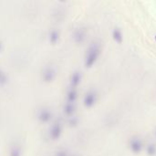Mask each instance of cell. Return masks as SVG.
I'll use <instances>...</instances> for the list:
<instances>
[{
	"mask_svg": "<svg viewBox=\"0 0 156 156\" xmlns=\"http://www.w3.org/2000/svg\"><path fill=\"white\" fill-rule=\"evenodd\" d=\"M101 54V46L97 42H93L90 45L85 55V66L87 68L91 67L98 59Z\"/></svg>",
	"mask_w": 156,
	"mask_h": 156,
	"instance_id": "6da1fadb",
	"label": "cell"
},
{
	"mask_svg": "<svg viewBox=\"0 0 156 156\" xmlns=\"http://www.w3.org/2000/svg\"><path fill=\"white\" fill-rule=\"evenodd\" d=\"M130 148L131 150L134 153V154H138L140 153L142 150H143V147H144V144L142 142V140L138 137H133L131 140H130Z\"/></svg>",
	"mask_w": 156,
	"mask_h": 156,
	"instance_id": "7a4b0ae2",
	"label": "cell"
},
{
	"mask_svg": "<svg viewBox=\"0 0 156 156\" xmlns=\"http://www.w3.org/2000/svg\"><path fill=\"white\" fill-rule=\"evenodd\" d=\"M96 101H97V93L94 90H90L85 94L83 102L86 107H91L95 104Z\"/></svg>",
	"mask_w": 156,
	"mask_h": 156,
	"instance_id": "3957f363",
	"label": "cell"
},
{
	"mask_svg": "<svg viewBox=\"0 0 156 156\" xmlns=\"http://www.w3.org/2000/svg\"><path fill=\"white\" fill-rule=\"evenodd\" d=\"M61 132H62V126L60 122L54 123V125L50 129V138H52L53 140L58 139L61 134Z\"/></svg>",
	"mask_w": 156,
	"mask_h": 156,
	"instance_id": "277c9868",
	"label": "cell"
},
{
	"mask_svg": "<svg viewBox=\"0 0 156 156\" xmlns=\"http://www.w3.org/2000/svg\"><path fill=\"white\" fill-rule=\"evenodd\" d=\"M81 80V74L80 71H75L70 79V83H71V88H75L79 85V83Z\"/></svg>",
	"mask_w": 156,
	"mask_h": 156,
	"instance_id": "5b68a950",
	"label": "cell"
},
{
	"mask_svg": "<svg viewBox=\"0 0 156 156\" xmlns=\"http://www.w3.org/2000/svg\"><path fill=\"white\" fill-rule=\"evenodd\" d=\"M112 37L118 43H122V40H123V34H122V31L121 30V28L114 27V29L112 30Z\"/></svg>",
	"mask_w": 156,
	"mask_h": 156,
	"instance_id": "8992f818",
	"label": "cell"
},
{
	"mask_svg": "<svg viewBox=\"0 0 156 156\" xmlns=\"http://www.w3.org/2000/svg\"><path fill=\"white\" fill-rule=\"evenodd\" d=\"M67 99H68V102L70 103H74V101L77 99V90L75 88H71L67 94Z\"/></svg>",
	"mask_w": 156,
	"mask_h": 156,
	"instance_id": "52a82bcc",
	"label": "cell"
},
{
	"mask_svg": "<svg viewBox=\"0 0 156 156\" xmlns=\"http://www.w3.org/2000/svg\"><path fill=\"white\" fill-rule=\"evenodd\" d=\"M38 118H39L42 122H48V121L50 120L51 114H50V112H49L48 110H43V111H41V112L39 113Z\"/></svg>",
	"mask_w": 156,
	"mask_h": 156,
	"instance_id": "ba28073f",
	"label": "cell"
},
{
	"mask_svg": "<svg viewBox=\"0 0 156 156\" xmlns=\"http://www.w3.org/2000/svg\"><path fill=\"white\" fill-rule=\"evenodd\" d=\"M54 76H55V72L54 70L51 69V68H48L45 70L44 72V79L47 80V81H50L54 79Z\"/></svg>",
	"mask_w": 156,
	"mask_h": 156,
	"instance_id": "9c48e42d",
	"label": "cell"
},
{
	"mask_svg": "<svg viewBox=\"0 0 156 156\" xmlns=\"http://www.w3.org/2000/svg\"><path fill=\"white\" fill-rule=\"evenodd\" d=\"M146 151H147V154L149 155H154L156 154V144H149L146 147Z\"/></svg>",
	"mask_w": 156,
	"mask_h": 156,
	"instance_id": "30bf717a",
	"label": "cell"
},
{
	"mask_svg": "<svg viewBox=\"0 0 156 156\" xmlns=\"http://www.w3.org/2000/svg\"><path fill=\"white\" fill-rule=\"evenodd\" d=\"M74 109H75V107H74L73 103L68 102L67 105L65 106V112H66L68 115H70V114H72V113L74 112Z\"/></svg>",
	"mask_w": 156,
	"mask_h": 156,
	"instance_id": "8fae6325",
	"label": "cell"
},
{
	"mask_svg": "<svg viewBox=\"0 0 156 156\" xmlns=\"http://www.w3.org/2000/svg\"><path fill=\"white\" fill-rule=\"evenodd\" d=\"M11 156H21V151L19 147H13V149L10 151Z\"/></svg>",
	"mask_w": 156,
	"mask_h": 156,
	"instance_id": "7c38bea8",
	"label": "cell"
},
{
	"mask_svg": "<svg viewBox=\"0 0 156 156\" xmlns=\"http://www.w3.org/2000/svg\"><path fill=\"white\" fill-rule=\"evenodd\" d=\"M7 81V78H6V75L0 69V84H5L6 83Z\"/></svg>",
	"mask_w": 156,
	"mask_h": 156,
	"instance_id": "4fadbf2b",
	"label": "cell"
},
{
	"mask_svg": "<svg viewBox=\"0 0 156 156\" xmlns=\"http://www.w3.org/2000/svg\"><path fill=\"white\" fill-rule=\"evenodd\" d=\"M155 38H156V36H155Z\"/></svg>",
	"mask_w": 156,
	"mask_h": 156,
	"instance_id": "5bb4252c",
	"label": "cell"
},
{
	"mask_svg": "<svg viewBox=\"0 0 156 156\" xmlns=\"http://www.w3.org/2000/svg\"><path fill=\"white\" fill-rule=\"evenodd\" d=\"M155 133H156V131H155Z\"/></svg>",
	"mask_w": 156,
	"mask_h": 156,
	"instance_id": "9a60e30c",
	"label": "cell"
}]
</instances>
